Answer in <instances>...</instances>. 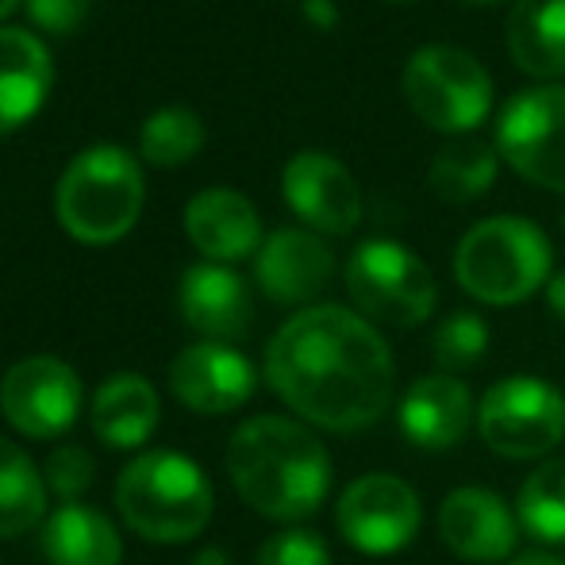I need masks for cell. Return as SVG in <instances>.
Returning <instances> with one entry per match:
<instances>
[{
    "label": "cell",
    "instance_id": "d6a6232c",
    "mask_svg": "<svg viewBox=\"0 0 565 565\" xmlns=\"http://www.w3.org/2000/svg\"><path fill=\"white\" fill-rule=\"evenodd\" d=\"M512 565H565V558H554V554H543V551H531V554H520Z\"/></svg>",
    "mask_w": 565,
    "mask_h": 565
},
{
    "label": "cell",
    "instance_id": "7a4b0ae2",
    "mask_svg": "<svg viewBox=\"0 0 565 565\" xmlns=\"http://www.w3.org/2000/svg\"><path fill=\"white\" fill-rule=\"evenodd\" d=\"M227 469L238 497L269 520L320 512L331 489V454L305 424L254 416L231 435Z\"/></svg>",
    "mask_w": 565,
    "mask_h": 565
},
{
    "label": "cell",
    "instance_id": "3957f363",
    "mask_svg": "<svg viewBox=\"0 0 565 565\" xmlns=\"http://www.w3.org/2000/svg\"><path fill=\"white\" fill-rule=\"evenodd\" d=\"M116 504L135 535L150 543H189L209 527L216 497L193 458L150 450L119 473Z\"/></svg>",
    "mask_w": 565,
    "mask_h": 565
},
{
    "label": "cell",
    "instance_id": "d590c367",
    "mask_svg": "<svg viewBox=\"0 0 565 565\" xmlns=\"http://www.w3.org/2000/svg\"><path fill=\"white\" fill-rule=\"evenodd\" d=\"M469 4H500V0H469Z\"/></svg>",
    "mask_w": 565,
    "mask_h": 565
},
{
    "label": "cell",
    "instance_id": "277c9868",
    "mask_svg": "<svg viewBox=\"0 0 565 565\" xmlns=\"http://www.w3.org/2000/svg\"><path fill=\"white\" fill-rule=\"evenodd\" d=\"M554 250L543 227L520 216L481 220L461 235L454 250V277L481 305H520L551 285Z\"/></svg>",
    "mask_w": 565,
    "mask_h": 565
},
{
    "label": "cell",
    "instance_id": "7402d4cb",
    "mask_svg": "<svg viewBox=\"0 0 565 565\" xmlns=\"http://www.w3.org/2000/svg\"><path fill=\"white\" fill-rule=\"evenodd\" d=\"M43 554L51 565H119L124 543L97 508L66 504L46 520Z\"/></svg>",
    "mask_w": 565,
    "mask_h": 565
},
{
    "label": "cell",
    "instance_id": "4316f807",
    "mask_svg": "<svg viewBox=\"0 0 565 565\" xmlns=\"http://www.w3.org/2000/svg\"><path fill=\"white\" fill-rule=\"evenodd\" d=\"M431 350H435V362H439L450 377L461 370H473L484 358V350H489V323L473 312H454L439 323V331H435V339H431Z\"/></svg>",
    "mask_w": 565,
    "mask_h": 565
},
{
    "label": "cell",
    "instance_id": "7c38bea8",
    "mask_svg": "<svg viewBox=\"0 0 565 565\" xmlns=\"http://www.w3.org/2000/svg\"><path fill=\"white\" fill-rule=\"evenodd\" d=\"M281 193L316 235H347L362 220V189L354 173L320 150H305L285 166Z\"/></svg>",
    "mask_w": 565,
    "mask_h": 565
},
{
    "label": "cell",
    "instance_id": "5b68a950",
    "mask_svg": "<svg viewBox=\"0 0 565 565\" xmlns=\"http://www.w3.org/2000/svg\"><path fill=\"white\" fill-rule=\"evenodd\" d=\"M142 201L147 185L139 162L113 142H97L66 166L54 193V212L77 243L108 246L139 224Z\"/></svg>",
    "mask_w": 565,
    "mask_h": 565
},
{
    "label": "cell",
    "instance_id": "484cf974",
    "mask_svg": "<svg viewBox=\"0 0 565 565\" xmlns=\"http://www.w3.org/2000/svg\"><path fill=\"white\" fill-rule=\"evenodd\" d=\"M204 147V124L193 108L185 105H170L158 108L154 116H147L139 131V150L150 166H162V170H173V166H185L189 158H196V150Z\"/></svg>",
    "mask_w": 565,
    "mask_h": 565
},
{
    "label": "cell",
    "instance_id": "f546056e",
    "mask_svg": "<svg viewBox=\"0 0 565 565\" xmlns=\"http://www.w3.org/2000/svg\"><path fill=\"white\" fill-rule=\"evenodd\" d=\"M93 0H28L31 20L43 31H54V35H70L85 23Z\"/></svg>",
    "mask_w": 565,
    "mask_h": 565
},
{
    "label": "cell",
    "instance_id": "e0dca14e",
    "mask_svg": "<svg viewBox=\"0 0 565 565\" xmlns=\"http://www.w3.org/2000/svg\"><path fill=\"white\" fill-rule=\"evenodd\" d=\"M178 305L189 328L209 335V342L238 339L250 328V289L235 269L220 262H201L185 269Z\"/></svg>",
    "mask_w": 565,
    "mask_h": 565
},
{
    "label": "cell",
    "instance_id": "30bf717a",
    "mask_svg": "<svg viewBox=\"0 0 565 565\" xmlns=\"http://www.w3.org/2000/svg\"><path fill=\"white\" fill-rule=\"evenodd\" d=\"M339 535L362 554H396L424 523L419 492L393 473H365L347 484L335 508Z\"/></svg>",
    "mask_w": 565,
    "mask_h": 565
},
{
    "label": "cell",
    "instance_id": "ac0fdd59",
    "mask_svg": "<svg viewBox=\"0 0 565 565\" xmlns=\"http://www.w3.org/2000/svg\"><path fill=\"white\" fill-rule=\"evenodd\" d=\"M185 231L193 246L209 262H238L246 254L262 250V220L254 204L235 189H204L189 201L185 209Z\"/></svg>",
    "mask_w": 565,
    "mask_h": 565
},
{
    "label": "cell",
    "instance_id": "5bb4252c",
    "mask_svg": "<svg viewBox=\"0 0 565 565\" xmlns=\"http://www.w3.org/2000/svg\"><path fill=\"white\" fill-rule=\"evenodd\" d=\"M258 285L277 305H305L316 300L335 277V254L316 231L281 227L262 243L254 262Z\"/></svg>",
    "mask_w": 565,
    "mask_h": 565
},
{
    "label": "cell",
    "instance_id": "52a82bcc",
    "mask_svg": "<svg viewBox=\"0 0 565 565\" xmlns=\"http://www.w3.org/2000/svg\"><path fill=\"white\" fill-rule=\"evenodd\" d=\"M347 292L365 320L388 328H419L439 300L427 262L393 238H370L350 254Z\"/></svg>",
    "mask_w": 565,
    "mask_h": 565
},
{
    "label": "cell",
    "instance_id": "9c48e42d",
    "mask_svg": "<svg viewBox=\"0 0 565 565\" xmlns=\"http://www.w3.org/2000/svg\"><path fill=\"white\" fill-rule=\"evenodd\" d=\"M497 154L531 185L565 193V85H535L508 100Z\"/></svg>",
    "mask_w": 565,
    "mask_h": 565
},
{
    "label": "cell",
    "instance_id": "83f0119b",
    "mask_svg": "<svg viewBox=\"0 0 565 565\" xmlns=\"http://www.w3.org/2000/svg\"><path fill=\"white\" fill-rule=\"evenodd\" d=\"M254 565H331L328 543L316 531H281L258 551Z\"/></svg>",
    "mask_w": 565,
    "mask_h": 565
},
{
    "label": "cell",
    "instance_id": "6da1fadb",
    "mask_svg": "<svg viewBox=\"0 0 565 565\" xmlns=\"http://www.w3.org/2000/svg\"><path fill=\"white\" fill-rule=\"evenodd\" d=\"M269 388L300 419L328 431H362L393 408V350L365 316L316 305L292 316L266 350Z\"/></svg>",
    "mask_w": 565,
    "mask_h": 565
},
{
    "label": "cell",
    "instance_id": "d6986e66",
    "mask_svg": "<svg viewBox=\"0 0 565 565\" xmlns=\"http://www.w3.org/2000/svg\"><path fill=\"white\" fill-rule=\"evenodd\" d=\"M54 62L43 39L23 28H0V135L23 127L46 105Z\"/></svg>",
    "mask_w": 565,
    "mask_h": 565
},
{
    "label": "cell",
    "instance_id": "74e56055",
    "mask_svg": "<svg viewBox=\"0 0 565 565\" xmlns=\"http://www.w3.org/2000/svg\"><path fill=\"white\" fill-rule=\"evenodd\" d=\"M562 231H565V216H562Z\"/></svg>",
    "mask_w": 565,
    "mask_h": 565
},
{
    "label": "cell",
    "instance_id": "d4e9b609",
    "mask_svg": "<svg viewBox=\"0 0 565 565\" xmlns=\"http://www.w3.org/2000/svg\"><path fill=\"white\" fill-rule=\"evenodd\" d=\"M520 527H527L543 543H565V458L539 466L515 497Z\"/></svg>",
    "mask_w": 565,
    "mask_h": 565
},
{
    "label": "cell",
    "instance_id": "2e32d148",
    "mask_svg": "<svg viewBox=\"0 0 565 565\" xmlns=\"http://www.w3.org/2000/svg\"><path fill=\"white\" fill-rule=\"evenodd\" d=\"M473 416H477L473 393H469L466 381L450 377V373L419 377L401 396V408H396V424H401L408 443H416L419 450L458 447L466 439Z\"/></svg>",
    "mask_w": 565,
    "mask_h": 565
},
{
    "label": "cell",
    "instance_id": "836d02e7",
    "mask_svg": "<svg viewBox=\"0 0 565 565\" xmlns=\"http://www.w3.org/2000/svg\"><path fill=\"white\" fill-rule=\"evenodd\" d=\"M196 565H224V554L209 551V554H201V558H196Z\"/></svg>",
    "mask_w": 565,
    "mask_h": 565
},
{
    "label": "cell",
    "instance_id": "1f68e13d",
    "mask_svg": "<svg viewBox=\"0 0 565 565\" xmlns=\"http://www.w3.org/2000/svg\"><path fill=\"white\" fill-rule=\"evenodd\" d=\"M546 305H551V312L565 323V269L554 274L551 285H546Z\"/></svg>",
    "mask_w": 565,
    "mask_h": 565
},
{
    "label": "cell",
    "instance_id": "4fadbf2b",
    "mask_svg": "<svg viewBox=\"0 0 565 565\" xmlns=\"http://www.w3.org/2000/svg\"><path fill=\"white\" fill-rule=\"evenodd\" d=\"M258 373L250 358L227 342H196L185 347L170 365V388L185 408L201 416H224L243 408L254 396Z\"/></svg>",
    "mask_w": 565,
    "mask_h": 565
},
{
    "label": "cell",
    "instance_id": "9a60e30c",
    "mask_svg": "<svg viewBox=\"0 0 565 565\" xmlns=\"http://www.w3.org/2000/svg\"><path fill=\"white\" fill-rule=\"evenodd\" d=\"M439 535L458 558L466 562H500L515 551L520 515L489 489L461 484L439 508Z\"/></svg>",
    "mask_w": 565,
    "mask_h": 565
},
{
    "label": "cell",
    "instance_id": "44dd1931",
    "mask_svg": "<svg viewBox=\"0 0 565 565\" xmlns=\"http://www.w3.org/2000/svg\"><path fill=\"white\" fill-rule=\"evenodd\" d=\"M158 427V393L139 373H116L93 396V431L116 450H135Z\"/></svg>",
    "mask_w": 565,
    "mask_h": 565
},
{
    "label": "cell",
    "instance_id": "cb8c5ba5",
    "mask_svg": "<svg viewBox=\"0 0 565 565\" xmlns=\"http://www.w3.org/2000/svg\"><path fill=\"white\" fill-rule=\"evenodd\" d=\"M497 166H500V154L492 147L473 142V139L469 142L458 139L431 158V189L447 204L477 201V196L489 193L492 181H497Z\"/></svg>",
    "mask_w": 565,
    "mask_h": 565
},
{
    "label": "cell",
    "instance_id": "8fae6325",
    "mask_svg": "<svg viewBox=\"0 0 565 565\" xmlns=\"http://www.w3.org/2000/svg\"><path fill=\"white\" fill-rule=\"evenodd\" d=\"M0 412L28 439L66 435L82 412V381L62 358H23L0 381Z\"/></svg>",
    "mask_w": 565,
    "mask_h": 565
},
{
    "label": "cell",
    "instance_id": "8d00e7d4",
    "mask_svg": "<svg viewBox=\"0 0 565 565\" xmlns=\"http://www.w3.org/2000/svg\"><path fill=\"white\" fill-rule=\"evenodd\" d=\"M393 4H404V0H393Z\"/></svg>",
    "mask_w": 565,
    "mask_h": 565
},
{
    "label": "cell",
    "instance_id": "ba28073f",
    "mask_svg": "<svg viewBox=\"0 0 565 565\" xmlns=\"http://www.w3.org/2000/svg\"><path fill=\"white\" fill-rule=\"evenodd\" d=\"M477 431L500 458H543L565 435V396L551 381L515 373L497 381L477 404Z\"/></svg>",
    "mask_w": 565,
    "mask_h": 565
},
{
    "label": "cell",
    "instance_id": "8992f818",
    "mask_svg": "<svg viewBox=\"0 0 565 565\" xmlns=\"http://www.w3.org/2000/svg\"><path fill=\"white\" fill-rule=\"evenodd\" d=\"M404 97L427 127L466 135L492 113V77L461 46L427 43L404 66Z\"/></svg>",
    "mask_w": 565,
    "mask_h": 565
},
{
    "label": "cell",
    "instance_id": "603a6c76",
    "mask_svg": "<svg viewBox=\"0 0 565 565\" xmlns=\"http://www.w3.org/2000/svg\"><path fill=\"white\" fill-rule=\"evenodd\" d=\"M46 515V477L35 461L0 435V539L31 531Z\"/></svg>",
    "mask_w": 565,
    "mask_h": 565
},
{
    "label": "cell",
    "instance_id": "4dcf8cb0",
    "mask_svg": "<svg viewBox=\"0 0 565 565\" xmlns=\"http://www.w3.org/2000/svg\"><path fill=\"white\" fill-rule=\"evenodd\" d=\"M305 15L323 31L335 28V20H339V12H335V4H331V0H305Z\"/></svg>",
    "mask_w": 565,
    "mask_h": 565
},
{
    "label": "cell",
    "instance_id": "f1b7e54d",
    "mask_svg": "<svg viewBox=\"0 0 565 565\" xmlns=\"http://www.w3.org/2000/svg\"><path fill=\"white\" fill-rule=\"evenodd\" d=\"M46 484H51L62 500L82 497L93 484V458L82 447H58L46 458Z\"/></svg>",
    "mask_w": 565,
    "mask_h": 565
},
{
    "label": "cell",
    "instance_id": "e575fe53",
    "mask_svg": "<svg viewBox=\"0 0 565 565\" xmlns=\"http://www.w3.org/2000/svg\"><path fill=\"white\" fill-rule=\"evenodd\" d=\"M15 4H20V0H0V20H8V15L15 12Z\"/></svg>",
    "mask_w": 565,
    "mask_h": 565
},
{
    "label": "cell",
    "instance_id": "ffe728a7",
    "mask_svg": "<svg viewBox=\"0 0 565 565\" xmlns=\"http://www.w3.org/2000/svg\"><path fill=\"white\" fill-rule=\"evenodd\" d=\"M508 51L515 66L539 82L565 77V0H515Z\"/></svg>",
    "mask_w": 565,
    "mask_h": 565
}]
</instances>
